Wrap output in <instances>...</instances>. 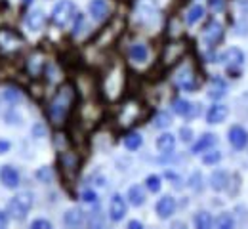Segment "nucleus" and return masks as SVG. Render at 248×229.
I'll use <instances>...</instances> for the list:
<instances>
[{
    "label": "nucleus",
    "instance_id": "obj_20",
    "mask_svg": "<svg viewBox=\"0 0 248 229\" xmlns=\"http://www.w3.org/2000/svg\"><path fill=\"white\" fill-rule=\"evenodd\" d=\"M202 15H204V8L197 4V6H193V8L189 10V14H187V23H189V25H195L197 21L202 19Z\"/></svg>",
    "mask_w": 248,
    "mask_h": 229
},
{
    "label": "nucleus",
    "instance_id": "obj_3",
    "mask_svg": "<svg viewBox=\"0 0 248 229\" xmlns=\"http://www.w3.org/2000/svg\"><path fill=\"white\" fill-rule=\"evenodd\" d=\"M73 12H75L73 2H69V0H62V2H58V4H56L54 12H52V19H54V23H56V25H65V23L73 17Z\"/></svg>",
    "mask_w": 248,
    "mask_h": 229
},
{
    "label": "nucleus",
    "instance_id": "obj_14",
    "mask_svg": "<svg viewBox=\"0 0 248 229\" xmlns=\"http://www.w3.org/2000/svg\"><path fill=\"white\" fill-rule=\"evenodd\" d=\"M82 220H84V214H82V210H78V208H71V210H67L65 216H63V222H65L67 226H73V228L80 226Z\"/></svg>",
    "mask_w": 248,
    "mask_h": 229
},
{
    "label": "nucleus",
    "instance_id": "obj_37",
    "mask_svg": "<svg viewBox=\"0 0 248 229\" xmlns=\"http://www.w3.org/2000/svg\"><path fill=\"white\" fill-rule=\"evenodd\" d=\"M23 2H25V4H29V2H31V0H23Z\"/></svg>",
    "mask_w": 248,
    "mask_h": 229
},
{
    "label": "nucleus",
    "instance_id": "obj_18",
    "mask_svg": "<svg viewBox=\"0 0 248 229\" xmlns=\"http://www.w3.org/2000/svg\"><path fill=\"white\" fill-rule=\"evenodd\" d=\"M178 84H180L182 88H186V90H191V88L195 86V76L191 75L189 69H184V71L178 75Z\"/></svg>",
    "mask_w": 248,
    "mask_h": 229
},
{
    "label": "nucleus",
    "instance_id": "obj_30",
    "mask_svg": "<svg viewBox=\"0 0 248 229\" xmlns=\"http://www.w3.org/2000/svg\"><path fill=\"white\" fill-rule=\"evenodd\" d=\"M95 198H97V197H95L93 191H84V193H82V200H84V202H93Z\"/></svg>",
    "mask_w": 248,
    "mask_h": 229
},
{
    "label": "nucleus",
    "instance_id": "obj_31",
    "mask_svg": "<svg viewBox=\"0 0 248 229\" xmlns=\"http://www.w3.org/2000/svg\"><path fill=\"white\" fill-rule=\"evenodd\" d=\"M8 226V216L6 212H0V228H6Z\"/></svg>",
    "mask_w": 248,
    "mask_h": 229
},
{
    "label": "nucleus",
    "instance_id": "obj_4",
    "mask_svg": "<svg viewBox=\"0 0 248 229\" xmlns=\"http://www.w3.org/2000/svg\"><path fill=\"white\" fill-rule=\"evenodd\" d=\"M221 61H223V65L225 67L233 69V67L243 65L245 56H243V52H241L239 48H229V50H225V52L221 54Z\"/></svg>",
    "mask_w": 248,
    "mask_h": 229
},
{
    "label": "nucleus",
    "instance_id": "obj_7",
    "mask_svg": "<svg viewBox=\"0 0 248 229\" xmlns=\"http://www.w3.org/2000/svg\"><path fill=\"white\" fill-rule=\"evenodd\" d=\"M176 210V200L172 197H162L158 202H156V214L160 218H170Z\"/></svg>",
    "mask_w": 248,
    "mask_h": 229
},
{
    "label": "nucleus",
    "instance_id": "obj_5",
    "mask_svg": "<svg viewBox=\"0 0 248 229\" xmlns=\"http://www.w3.org/2000/svg\"><path fill=\"white\" fill-rule=\"evenodd\" d=\"M229 141L235 149H245L248 145V132L241 126H233L229 130Z\"/></svg>",
    "mask_w": 248,
    "mask_h": 229
},
{
    "label": "nucleus",
    "instance_id": "obj_36",
    "mask_svg": "<svg viewBox=\"0 0 248 229\" xmlns=\"http://www.w3.org/2000/svg\"><path fill=\"white\" fill-rule=\"evenodd\" d=\"M128 226H130V228H141V224H140V222H130V224H128Z\"/></svg>",
    "mask_w": 248,
    "mask_h": 229
},
{
    "label": "nucleus",
    "instance_id": "obj_29",
    "mask_svg": "<svg viewBox=\"0 0 248 229\" xmlns=\"http://www.w3.org/2000/svg\"><path fill=\"white\" fill-rule=\"evenodd\" d=\"M31 228H44V229H50L52 228V224H50V222H46V220H34V222H32L31 224Z\"/></svg>",
    "mask_w": 248,
    "mask_h": 229
},
{
    "label": "nucleus",
    "instance_id": "obj_1",
    "mask_svg": "<svg viewBox=\"0 0 248 229\" xmlns=\"http://www.w3.org/2000/svg\"><path fill=\"white\" fill-rule=\"evenodd\" d=\"M32 198L29 193H23V195L14 197L10 202H8V214L14 218V220H21L27 216V212L31 210Z\"/></svg>",
    "mask_w": 248,
    "mask_h": 229
},
{
    "label": "nucleus",
    "instance_id": "obj_35",
    "mask_svg": "<svg viewBox=\"0 0 248 229\" xmlns=\"http://www.w3.org/2000/svg\"><path fill=\"white\" fill-rule=\"evenodd\" d=\"M182 136H184V139H189V137H191V130H187V128H184V130H182Z\"/></svg>",
    "mask_w": 248,
    "mask_h": 229
},
{
    "label": "nucleus",
    "instance_id": "obj_8",
    "mask_svg": "<svg viewBox=\"0 0 248 229\" xmlns=\"http://www.w3.org/2000/svg\"><path fill=\"white\" fill-rule=\"evenodd\" d=\"M0 178H2L4 185H6V187H10V189L17 187V183H19V174H17V170H16V168H12V166H4V168H2Z\"/></svg>",
    "mask_w": 248,
    "mask_h": 229
},
{
    "label": "nucleus",
    "instance_id": "obj_10",
    "mask_svg": "<svg viewBox=\"0 0 248 229\" xmlns=\"http://www.w3.org/2000/svg\"><path fill=\"white\" fill-rule=\"evenodd\" d=\"M225 117H227V109H225V105H212L210 107V111H208V115H206V119H208V122L210 124H219L221 121H225Z\"/></svg>",
    "mask_w": 248,
    "mask_h": 229
},
{
    "label": "nucleus",
    "instance_id": "obj_17",
    "mask_svg": "<svg viewBox=\"0 0 248 229\" xmlns=\"http://www.w3.org/2000/svg\"><path fill=\"white\" fill-rule=\"evenodd\" d=\"M130 58H132L134 61H138V63L145 61V60H147V48H145L143 44H134V46L130 48Z\"/></svg>",
    "mask_w": 248,
    "mask_h": 229
},
{
    "label": "nucleus",
    "instance_id": "obj_25",
    "mask_svg": "<svg viewBox=\"0 0 248 229\" xmlns=\"http://www.w3.org/2000/svg\"><path fill=\"white\" fill-rule=\"evenodd\" d=\"M145 183H147L149 191H158V189H160V178H158V176H149Z\"/></svg>",
    "mask_w": 248,
    "mask_h": 229
},
{
    "label": "nucleus",
    "instance_id": "obj_24",
    "mask_svg": "<svg viewBox=\"0 0 248 229\" xmlns=\"http://www.w3.org/2000/svg\"><path fill=\"white\" fill-rule=\"evenodd\" d=\"M195 226L201 229L210 228V226H212V218H210V214H206V212L197 214V218H195Z\"/></svg>",
    "mask_w": 248,
    "mask_h": 229
},
{
    "label": "nucleus",
    "instance_id": "obj_6",
    "mask_svg": "<svg viewBox=\"0 0 248 229\" xmlns=\"http://www.w3.org/2000/svg\"><path fill=\"white\" fill-rule=\"evenodd\" d=\"M109 214L113 222H121L126 214V202L121 195H115L111 198V206H109Z\"/></svg>",
    "mask_w": 248,
    "mask_h": 229
},
{
    "label": "nucleus",
    "instance_id": "obj_21",
    "mask_svg": "<svg viewBox=\"0 0 248 229\" xmlns=\"http://www.w3.org/2000/svg\"><path fill=\"white\" fill-rule=\"evenodd\" d=\"M214 141H216V137L210 134V136H202V139L199 141V143H195V147H193V153H201V151H206V149H210L212 145H214Z\"/></svg>",
    "mask_w": 248,
    "mask_h": 229
},
{
    "label": "nucleus",
    "instance_id": "obj_33",
    "mask_svg": "<svg viewBox=\"0 0 248 229\" xmlns=\"http://www.w3.org/2000/svg\"><path fill=\"white\" fill-rule=\"evenodd\" d=\"M8 149H10V143H8V141H0V155L6 153Z\"/></svg>",
    "mask_w": 248,
    "mask_h": 229
},
{
    "label": "nucleus",
    "instance_id": "obj_32",
    "mask_svg": "<svg viewBox=\"0 0 248 229\" xmlns=\"http://www.w3.org/2000/svg\"><path fill=\"white\" fill-rule=\"evenodd\" d=\"M210 6H212L214 10H219V8L223 6V0H210Z\"/></svg>",
    "mask_w": 248,
    "mask_h": 229
},
{
    "label": "nucleus",
    "instance_id": "obj_2",
    "mask_svg": "<svg viewBox=\"0 0 248 229\" xmlns=\"http://www.w3.org/2000/svg\"><path fill=\"white\" fill-rule=\"evenodd\" d=\"M69 101H71V90H69V88H63L62 92L56 96L52 107H50V115H52V119H54L56 122H62L63 121V117H65V113H67Z\"/></svg>",
    "mask_w": 248,
    "mask_h": 229
},
{
    "label": "nucleus",
    "instance_id": "obj_23",
    "mask_svg": "<svg viewBox=\"0 0 248 229\" xmlns=\"http://www.w3.org/2000/svg\"><path fill=\"white\" fill-rule=\"evenodd\" d=\"M225 182H227V174L225 172H214V176H212V187L216 191H221L225 187Z\"/></svg>",
    "mask_w": 248,
    "mask_h": 229
},
{
    "label": "nucleus",
    "instance_id": "obj_16",
    "mask_svg": "<svg viewBox=\"0 0 248 229\" xmlns=\"http://www.w3.org/2000/svg\"><path fill=\"white\" fill-rule=\"evenodd\" d=\"M128 198H130V202H132L134 206H141V204H143V200H145L143 189H141L140 185L130 187V189H128Z\"/></svg>",
    "mask_w": 248,
    "mask_h": 229
},
{
    "label": "nucleus",
    "instance_id": "obj_22",
    "mask_svg": "<svg viewBox=\"0 0 248 229\" xmlns=\"http://www.w3.org/2000/svg\"><path fill=\"white\" fill-rule=\"evenodd\" d=\"M124 145L130 149V151H134V149H138L140 145H141V136L140 134H128L126 136V139H124Z\"/></svg>",
    "mask_w": 248,
    "mask_h": 229
},
{
    "label": "nucleus",
    "instance_id": "obj_34",
    "mask_svg": "<svg viewBox=\"0 0 248 229\" xmlns=\"http://www.w3.org/2000/svg\"><path fill=\"white\" fill-rule=\"evenodd\" d=\"M32 132H34V136H36V134H38V136H44V128H42V126H34Z\"/></svg>",
    "mask_w": 248,
    "mask_h": 229
},
{
    "label": "nucleus",
    "instance_id": "obj_13",
    "mask_svg": "<svg viewBox=\"0 0 248 229\" xmlns=\"http://www.w3.org/2000/svg\"><path fill=\"white\" fill-rule=\"evenodd\" d=\"M156 147H158V151H162V153H172L174 147H176V137H174L172 134H162V136L156 139Z\"/></svg>",
    "mask_w": 248,
    "mask_h": 229
},
{
    "label": "nucleus",
    "instance_id": "obj_27",
    "mask_svg": "<svg viewBox=\"0 0 248 229\" xmlns=\"http://www.w3.org/2000/svg\"><path fill=\"white\" fill-rule=\"evenodd\" d=\"M217 228H231V226H233V220H231V218H229V216H225V214H223V216H219V218H217Z\"/></svg>",
    "mask_w": 248,
    "mask_h": 229
},
{
    "label": "nucleus",
    "instance_id": "obj_28",
    "mask_svg": "<svg viewBox=\"0 0 248 229\" xmlns=\"http://www.w3.org/2000/svg\"><path fill=\"white\" fill-rule=\"evenodd\" d=\"M168 124H170V117L166 113H160L156 117V126H168Z\"/></svg>",
    "mask_w": 248,
    "mask_h": 229
},
{
    "label": "nucleus",
    "instance_id": "obj_26",
    "mask_svg": "<svg viewBox=\"0 0 248 229\" xmlns=\"http://www.w3.org/2000/svg\"><path fill=\"white\" fill-rule=\"evenodd\" d=\"M219 159H221V155H219L217 151H212V153L204 155V159H202V161H204V164H216Z\"/></svg>",
    "mask_w": 248,
    "mask_h": 229
},
{
    "label": "nucleus",
    "instance_id": "obj_11",
    "mask_svg": "<svg viewBox=\"0 0 248 229\" xmlns=\"http://www.w3.org/2000/svg\"><path fill=\"white\" fill-rule=\"evenodd\" d=\"M221 34H223V31H221V25H219L217 21H210V23L206 25V29H204V38H206L210 44H216L217 40L221 38Z\"/></svg>",
    "mask_w": 248,
    "mask_h": 229
},
{
    "label": "nucleus",
    "instance_id": "obj_12",
    "mask_svg": "<svg viewBox=\"0 0 248 229\" xmlns=\"http://www.w3.org/2000/svg\"><path fill=\"white\" fill-rule=\"evenodd\" d=\"M225 90H227V86H225V82L219 78V76H214L212 80H210V88H208V96L212 99H219L223 94H225Z\"/></svg>",
    "mask_w": 248,
    "mask_h": 229
},
{
    "label": "nucleus",
    "instance_id": "obj_19",
    "mask_svg": "<svg viewBox=\"0 0 248 229\" xmlns=\"http://www.w3.org/2000/svg\"><path fill=\"white\" fill-rule=\"evenodd\" d=\"M42 23H44L42 12H32L31 15L27 17V27H29L31 31H38V29L42 27Z\"/></svg>",
    "mask_w": 248,
    "mask_h": 229
},
{
    "label": "nucleus",
    "instance_id": "obj_15",
    "mask_svg": "<svg viewBox=\"0 0 248 229\" xmlns=\"http://www.w3.org/2000/svg\"><path fill=\"white\" fill-rule=\"evenodd\" d=\"M174 111L178 115H182V117H191L195 113V107L189 101H186V99H176L174 101Z\"/></svg>",
    "mask_w": 248,
    "mask_h": 229
},
{
    "label": "nucleus",
    "instance_id": "obj_9",
    "mask_svg": "<svg viewBox=\"0 0 248 229\" xmlns=\"http://www.w3.org/2000/svg\"><path fill=\"white\" fill-rule=\"evenodd\" d=\"M107 12H109V6L105 0H92L90 2V14L93 15V19H97V21L105 19Z\"/></svg>",
    "mask_w": 248,
    "mask_h": 229
}]
</instances>
